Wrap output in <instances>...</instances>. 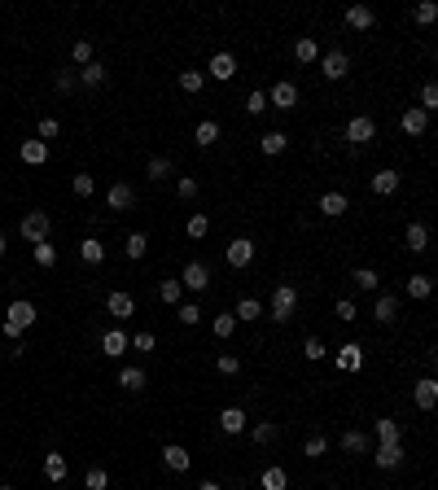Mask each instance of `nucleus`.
Wrapping results in <instances>:
<instances>
[{
  "mask_svg": "<svg viewBox=\"0 0 438 490\" xmlns=\"http://www.w3.org/2000/svg\"><path fill=\"white\" fill-rule=\"evenodd\" d=\"M175 193H180L184 201H188V197H197V180H193V175H180V180H175Z\"/></svg>",
  "mask_w": 438,
  "mask_h": 490,
  "instance_id": "nucleus-57",
  "label": "nucleus"
},
{
  "mask_svg": "<svg viewBox=\"0 0 438 490\" xmlns=\"http://www.w3.org/2000/svg\"><path fill=\"white\" fill-rule=\"evenodd\" d=\"M206 232H210V219H206V214H188V236H193V241H202Z\"/></svg>",
  "mask_w": 438,
  "mask_h": 490,
  "instance_id": "nucleus-46",
  "label": "nucleus"
},
{
  "mask_svg": "<svg viewBox=\"0 0 438 490\" xmlns=\"http://www.w3.org/2000/svg\"><path fill=\"white\" fill-rule=\"evenodd\" d=\"M417 110H425V114L438 110V88H434V83H425V88H421V105H417Z\"/></svg>",
  "mask_w": 438,
  "mask_h": 490,
  "instance_id": "nucleus-53",
  "label": "nucleus"
},
{
  "mask_svg": "<svg viewBox=\"0 0 438 490\" xmlns=\"http://www.w3.org/2000/svg\"><path fill=\"white\" fill-rule=\"evenodd\" d=\"M35 263H40V267H53V263H57V249H53L49 241H40V245H35Z\"/></svg>",
  "mask_w": 438,
  "mask_h": 490,
  "instance_id": "nucleus-54",
  "label": "nucleus"
},
{
  "mask_svg": "<svg viewBox=\"0 0 438 490\" xmlns=\"http://www.w3.org/2000/svg\"><path fill=\"white\" fill-rule=\"evenodd\" d=\"M430 289H434L430 276H412V280H408V298H412V302H425V298H430Z\"/></svg>",
  "mask_w": 438,
  "mask_h": 490,
  "instance_id": "nucleus-39",
  "label": "nucleus"
},
{
  "mask_svg": "<svg viewBox=\"0 0 438 490\" xmlns=\"http://www.w3.org/2000/svg\"><path fill=\"white\" fill-rule=\"evenodd\" d=\"M158 298H162V302H167V307H180V298H184V285L180 280H158Z\"/></svg>",
  "mask_w": 438,
  "mask_h": 490,
  "instance_id": "nucleus-31",
  "label": "nucleus"
},
{
  "mask_svg": "<svg viewBox=\"0 0 438 490\" xmlns=\"http://www.w3.org/2000/svg\"><path fill=\"white\" fill-rule=\"evenodd\" d=\"M267 110V92L263 88H254L250 97H245V114H263Z\"/></svg>",
  "mask_w": 438,
  "mask_h": 490,
  "instance_id": "nucleus-48",
  "label": "nucleus"
},
{
  "mask_svg": "<svg viewBox=\"0 0 438 490\" xmlns=\"http://www.w3.org/2000/svg\"><path fill=\"white\" fill-rule=\"evenodd\" d=\"M0 490H14V486H0Z\"/></svg>",
  "mask_w": 438,
  "mask_h": 490,
  "instance_id": "nucleus-63",
  "label": "nucleus"
},
{
  "mask_svg": "<svg viewBox=\"0 0 438 490\" xmlns=\"http://www.w3.org/2000/svg\"><path fill=\"white\" fill-rule=\"evenodd\" d=\"M333 364H338V372H360V368H364V346L360 342H347L333 355Z\"/></svg>",
  "mask_w": 438,
  "mask_h": 490,
  "instance_id": "nucleus-10",
  "label": "nucleus"
},
{
  "mask_svg": "<svg viewBox=\"0 0 438 490\" xmlns=\"http://www.w3.org/2000/svg\"><path fill=\"white\" fill-rule=\"evenodd\" d=\"M351 280L360 285V289H369V293H377V285H382V276H377L373 267H355V271H351Z\"/></svg>",
  "mask_w": 438,
  "mask_h": 490,
  "instance_id": "nucleus-38",
  "label": "nucleus"
},
{
  "mask_svg": "<svg viewBox=\"0 0 438 490\" xmlns=\"http://www.w3.org/2000/svg\"><path fill=\"white\" fill-rule=\"evenodd\" d=\"M210 333H215V337H232V333H237V315H232V311L215 315V320H210Z\"/></svg>",
  "mask_w": 438,
  "mask_h": 490,
  "instance_id": "nucleus-37",
  "label": "nucleus"
},
{
  "mask_svg": "<svg viewBox=\"0 0 438 490\" xmlns=\"http://www.w3.org/2000/svg\"><path fill=\"white\" fill-rule=\"evenodd\" d=\"M347 70H351V57L342 53V49H333V53H325V57H320V75H325L329 83L347 79Z\"/></svg>",
  "mask_w": 438,
  "mask_h": 490,
  "instance_id": "nucleus-5",
  "label": "nucleus"
},
{
  "mask_svg": "<svg viewBox=\"0 0 438 490\" xmlns=\"http://www.w3.org/2000/svg\"><path fill=\"white\" fill-rule=\"evenodd\" d=\"M202 83H206V70H180V88L184 92H202Z\"/></svg>",
  "mask_w": 438,
  "mask_h": 490,
  "instance_id": "nucleus-41",
  "label": "nucleus"
},
{
  "mask_svg": "<svg viewBox=\"0 0 438 490\" xmlns=\"http://www.w3.org/2000/svg\"><path fill=\"white\" fill-rule=\"evenodd\" d=\"M325 451H329V438H320V434H311V438L303 442V456H307V460H320Z\"/></svg>",
  "mask_w": 438,
  "mask_h": 490,
  "instance_id": "nucleus-40",
  "label": "nucleus"
},
{
  "mask_svg": "<svg viewBox=\"0 0 438 490\" xmlns=\"http://www.w3.org/2000/svg\"><path fill=\"white\" fill-rule=\"evenodd\" d=\"M162 464H167L171 473H188V464H193V456H188V451L180 447V442H167V447H162Z\"/></svg>",
  "mask_w": 438,
  "mask_h": 490,
  "instance_id": "nucleus-14",
  "label": "nucleus"
},
{
  "mask_svg": "<svg viewBox=\"0 0 438 490\" xmlns=\"http://www.w3.org/2000/svg\"><path fill=\"white\" fill-rule=\"evenodd\" d=\"M245 425H250V416H245L241 408H223L219 412V429H223V434L237 438V434H245Z\"/></svg>",
  "mask_w": 438,
  "mask_h": 490,
  "instance_id": "nucleus-18",
  "label": "nucleus"
},
{
  "mask_svg": "<svg viewBox=\"0 0 438 490\" xmlns=\"http://www.w3.org/2000/svg\"><path fill=\"white\" fill-rule=\"evenodd\" d=\"M223 258H228V267H237V271L250 267V263H254V241H250V236H232L228 249H223Z\"/></svg>",
  "mask_w": 438,
  "mask_h": 490,
  "instance_id": "nucleus-4",
  "label": "nucleus"
},
{
  "mask_svg": "<svg viewBox=\"0 0 438 490\" xmlns=\"http://www.w3.org/2000/svg\"><path fill=\"white\" fill-rule=\"evenodd\" d=\"M373 315H377V324H395V320H399V298L382 293V298H377V307H373Z\"/></svg>",
  "mask_w": 438,
  "mask_h": 490,
  "instance_id": "nucleus-23",
  "label": "nucleus"
},
{
  "mask_svg": "<svg viewBox=\"0 0 438 490\" xmlns=\"http://www.w3.org/2000/svg\"><path fill=\"white\" fill-rule=\"evenodd\" d=\"M408 249H412V254H425V249H430V228L417 223V219L408 223Z\"/></svg>",
  "mask_w": 438,
  "mask_h": 490,
  "instance_id": "nucleus-24",
  "label": "nucleus"
},
{
  "mask_svg": "<svg viewBox=\"0 0 438 490\" xmlns=\"http://www.w3.org/2000/svg\"><path fill=\"white\" fill-rule=\"evenodd\" d=\"M105 486H110V473L105 469H88L84 473V490H105Z\"/></svg>",
  "mask_w": 438,
  "mask_h": 490,
  "instance_id": "nucleus-45",
  "label": "nucleus"
},
{
  "mask_svg": "<svg viewBox=\"0 0 438 490\" xmlns=\"http://www.w3.org/2000/svg\"><path fill=\"white\" fill-rule=\"evenodd\" d=\"M79 88V79L70 75V70H62V75H57V92H75Z\"/></svg>",
  "mask_w": 438,
  "mask_h": 490,
  "instance_id": "nucleus-60",
  "label": "nucleus"
},
{
  "mask_svg": "<svg viewBox=\"0 0 438 490\" xmlns=\"http://www.w3.org/2000/svg\"><path fill=\"white\" fill-rule=\"evenodd\" d=\"M153 346H158V342H153V333H136V337L127 342V350H153Z\"/></svg>",
  "mask_w": 438,
  "mask_h": 490,
  "instance_id": "nucleus-59",
  "label": "nucleus"
},
{
  "mask_svg": "<svg viewBox=\"0 0 438 490\" xmlns=\"http://www.w3.org/2000/svg\"><path fill=\"white\" fill-rule=\"evenodd\" d=\"M75 79L84 83V88H101V83H105V66H101V62H88V66L79 70Z\"/></svg>",
  "mask_w": 438,
  "mask_h": 490,
  "instance_id": "nucleus-33",
  "label": "nucleus"
},
{
  "mask_svg": "<svg viewBox=\"0 0 438 490\" xmlns=\"http://www.w3.org/2000/svg\"><path fill=\"white\" fill-rule=\"evenodd\" d=\"M123 254H127V258H145V254H149V236H145V232H132V236L123 241Z\"/></svg>",
  "mask_w": 438,
  "mask_h": 490,
  "instance_id": "nucleus-35",
  "label": "nucleus"
},
{
  "mask_svg": "<svg viewBox=\"0 0 438 490\" xmlns=\"http://www.w3.org/2000/svg\"><path fill=\"white\" fill-rule=\"evenodd\" d=\"M127 342H132V337H127L123 328L101 333V355H105V359H123V355H127Z\"/></svg>",
  "mask_w": 438,
  "mask_h": 490,
  "instance_id": "nucleus-11",
  "label": "nucleus"
},
{
  "mask_svg": "<svg viewBox=\"0 0 438 490\" xmlns=\"http://www.w3.org/2000/svg\"><path fill=\"white\" fill-rule=\"evenodd\" d=\"M0 254H5V232H0Z\"/></svg>",
  "mask_w": 438,
  "mask_h": 490,
  "instance_id": "nucleus-62",
  "label": "nucleus"
},
{
  "mask_svg": "<svg viewBox=\"0 0 438 490\" xmlns=\"http://www.w3.org/2000/svg\"><path fill=\"white\" fill-rule=\"evenodd\" d=\"M105 311H110L114 320H132L136 315V298L127 289H114V293H105Z\"/></svg>",
  "mask_w": 438,
  "mask_h": 490,
  "instance_id": "nucleus-7",
  "label": "nucleus"
},
{
  "mask_svg": "<svg viewBox=\"0 0 438 490\" xmlns=\"http://www.w3.org/2000/svg\"><path fill=\"white\" fill-rule=\"evenodd\" d=\"M250 434H254V442H272V438H276V425H272V421H259Z\"/></svg>",
  "mask_w": 438,
  "mask_h": 490,
  "instance_id": "nucleus-58",
  "label": "nucleus"
},
{
  "mask_svg": "<svg viewBox=\"0 0 438 490\" xmlns=\"http://www.w3.org/2000/svg\"><path fill=\"white\" fill-rule=\"evenodd\" d=\"M18 158L27 162V166H44V162H49V145H44V140H22Z\"/></svg>",
  "mask_w": 438,
  "mask_h": 490,
  "instance_id": "nucleus-20",
  "label": "nucleus"
},
{
  "mask_svg": "<svg viewBox=\"0 0 438 490\" xmlns=\"http://www.w3.org/2000/svg\"><path fill=\"white\" fill-rule=\"evenodd\" d=\"M399 438H404L399 421H377V442H399Z\"/></svg>",
  "mask_w": 438,
  "mask_h": 490,
  "instance_id": "nucleus-43",
  "label": "nucleus"
},
{
  "mask_svg": "<svg viewBox=\"0 0 438 490\" xmlns=\"http://www.w3.org/2000/svg\"><path fill=\"white\" fill-rule=\"evenodd\" d=\"M215 368H219L223 377H237V372H241V359H237V355H219V359H215Z\"/></svg>",
  "mask_w": 438,
  "mask_h": 490,
  "instance_id": "nucleus-55",
  "label": "nucleus"
},
{
  "mask_svg": "<svg viewBox=\"0 0 438 490\" xmlns=\"http://www.w3.org/2000/svg\"><path fill=\"white\" fill-rule=\"evenodd\" d=\"M79 258L92 263V267H101V263H105V245L97 241V236H84V241H79Z\"/></svg>",
  "mask_w": 438,
  "mask_h": 490,
  "instance_id": "nucleus-28",
  "label": "nucleus"
},
{
  "mask_svg": "<svg viewBox=\"0 0 438 490\" xmlns=\"http://www.w3.org/2000/svg\"><path fill=\"white\" fill-rule=\"evenodd\" d=\"M285 145H289V136H285V131H263V136H259V149H263L267 158L285 153Z\"/></svg>",
  "mask_w": 438,
  "mask_h": 490,
  "instance_id": "nucleus-27",
  "label": "nucleus"
},
{
  "mask_svg": "<svg viewBox=\"0 0 438 490\" xmlns=\"http://www.w3.org/2000/svg\"><path fill=\"white\" fill-rule=\"evenodd\" d=\"M303 355L316 364V359H325V355H329V346H325L320 337H307V342H303Z\"/></svg>",
  "mask_w": 438,
  "mask_h": 490,
  "instance_id": "nucleus-47",
  "label": "nucleus"
},
{
  "mask_svg": "<svg viewBox=\"0 0 438 490\" xmlns=\"http://www.w3.org/2000/svg\"><path fill=\"white\" fill-rule=\"evenodd\" d=\"M197 490H223L219 482H202V486H197Z\"/></svg>",
  "mask_w": 438,
  "mask_h": 490,
  "instance_id": "nucleus-61",
  "label": "nucleus"
},
{
  "mask_svg": "<svg viewBox=\"0 0 438 490\" xmlns=\"http://www.w3.org/2000/svg\"><path fill=\"white\" fill-rule=\"evenodd\" d=\"M70 57H75L79 66H88V62H92V44H88V40H75V44H70Z\"/></svg>",
  "mask_w": 438,
  "mask_h": 490,
  "instance_id": "nucleus-52",
  "label": "nucleus"
},
{
  "mask_svg": "<svg viewBox=\"0 0 438 490\" xmlns=\"http://www.w3.org/2000/svg\"><path fill=\"white\" fill-rule=\"evenodd\" d=\"M57 136H62V123H57V118H40V140H44V145L57 140Z\"/></svg>",
  "mask_w": 438,
  "mask_h": 490,
  "instance_id": "nucleus-49",
  "label": "nucleus"
},
{
  "mask_svg": "<svg viewBox=\"0 0 438 490\" xmlns=\"http://www.w3.org/2000/svg\"><path fill=\"white\" fill-rule=\"evenodd\" d=\"M232 315H237V324H254V320L263 315V302H259V298H241Z\"/></svg>",
  "mask_w": 438,
  "mask_h": 490,
  "instance_id": "nucleus-26",
  "label": "nucleus"
},
{
  "mask_svg": "<svg viewBox=\"0 0 438 490\" xmlns=\"http://www.w3.org/2000/svg\"><path fill=\"white\" fill-rule=\"evenodd\" d=\"M399 184H404V175L390 171V166L373 175V193H377V197H395V193H399Z\"/></svg>",
  "mask_w": 438,
  "mask_h": 490,
  "instance_id": "nucleus-17",
  "label": "nucleus"
},
{
  "mask_svg": "<svg viewBox=\"0 0 438 490\" xmlns=\"http://www.w3.org/2000/svg\"><path fill=\"white\" fill-rule=\"evenodd\" d=\"M49 228H53V219L44 210H27V214H22V236H27L31 245L49 241Z\"/></svg>",
  "mask_w": 438,
  "mask_h": 490,
  "instance_id": "nucleus-3",
  "label": "nucleus"
},
{
  "mask_svg": "<svg viewBox=\"0 0 438 490\" xmlns=\"http://www.w3.org/2000/svg\"><path fill=\"white\" fill-rule=\"evenodd\" d=\"M294 57H298L303 66H311V62H320V44L311 40V35H303L298 44H294Z\"/></svg>",
  "mask_w": 438,
  "mask_h": 490,
  "instance_id": "nucleus-30",
  "label": "nucleus"
},
{
  "mask_svg": "<svg viewBox=\"0 0 438 490\" xmlns=\"http://www.w3.org/2000/svg\"><path fill=\"white\" fill-rule=\"evenodd\" d=\"M399 127H404L408 136H421V131L430 127V114H425V110H417V105H408V110H404V118H399Z\"/></svg>",
  "mask_w": 438,
  "mask_h": 490,
  "instance_id": "nucleus-21",
  "label": "nucleus"
},
{
  "mask_svg": "<svg viewBox=\"0 0 438 490\" xmlns=\"http://www.w3.org/2000/svg\"><path fill=\"white\" fill-rule=\"evenodd\" d=\"M70 188H75V197H92V193H97V180H92L88 171H79L75 180H70Z\"/></svg>",
  "mask_w": 438,
  "mask_h": 490,
  "instance_id": "nucleus-42",
  "label": "nucleus"
},
{
  "mask_svg": "<svg viewBox=\"0 0 438 490\" xmlns=\"http://www.w3.org/2000/svg\"><path fill=\"white\" fill-rule=\"evenodd\" d=\"M412 18H417V22H421V27H430V22L438 18V9L430 5V0H421V5H417V9H412Z\"/></svg>",
  "mask_w": 438,
  "mask_h": 490,
  "instance_id": "nucleus-51",
  "label": "nucleus"
},
{
  "mask_svg": "<svg viewBox=\"0 0 438 490\" xmlns=\"http://www.w3.org/2000/svg\"><path fill=\"white\" fill-rule=\"evenodd\" d=\"M259 490H289V473L281 464H272V469L259 473Z\"/></svg>",
  "mask_w": 438,
  "mask_h": 490,
  "instance_id": "nucleus-22",
  "label": "nucleus"
},
{
  "mask_svg": "<svg viewBox=\"0 0 438 490\" xmlns=\"http://www.w3.org/2000/svg\"><path fill=\"white\" fill-rule=\"evenodd\" d=\"M338 320H342V324H355V320H360V307H355L351 298H342V302H338Z\"/></svg>",
  "mask_w": 438,
  "mask_h": 490,
  "instance_id": "nucleus-50",
  "label": "nucleus"
},
{
  "mask_svg": "<svg viewBox=\"0 0 438 490\" xmlns=\"http://www.w3.org/2000/svg\"><path fill=\"white\" fill-rule=\"evenodd\" d=\"M35 302H27V298H18V302H9V311H5V324H0V333H5L9 342H18L22 333H27L31 324H35Z\"/></svg>",
  "mask_w": 438,
  "mask_h": 490,
  "instance_id": "nucleus-1",
  "label": "nucleus"
},
{
  "mask_svg": "<svg viewBox=\"0 0 438 490\" xmlns=\"http://www.w3.org/2000/svg\"><path fill=\"white\" fill-rule=\"evenodd\" d=\"M175 315H180V324H188V328L202 324V307H197V302H180V311H175Z\"/></svg>",
  "mask_w": 438,
  "mask_h": 490,
  "instance_id": "nucleus-44",
  "label": "nucleus"
},
{
  "mask_svg": "<svg viewBox=\"0 0 438 490\" xmlns=\"http://www.w3.org/2000/svg\"><path fill=\"white\" fill-rule=\"evenodd\" d=\"M377 469H399L404 464V442H377Z\"/></svg>",
  "mask_w": 438,
  "mask_h": 490,
  "instance_id": "nucleus-12",
  "label": "nucleus"
},
{
  "mask_svg": "<svg viewBox=\"0 0 438 490\" xmlns=\"http://www.w3.org/2000/svg\"><path fill=\"white\" fill-rule=\"evenodd\" d=\"M180 285H184V289H193V293H202L206 289V285H210V267H206V263H184V271H180Z\"/></svg>",
  "mask_w": 438,
  "mask_h": 490,
  "instance_id": "nucleus-6",
  "label": "nucleus"
},
{
  "mask_svg": "<svg viewBox=\"0 0 438 490\" xmlns=\"http://www.w3.org/2000/svg\"><path fill=\"white\" fill-rule=\"evenodd\" d=\"M342 451H351V456H364V451H369V434H360V429H347V434H342Z\"/></svg>",
  "mask_w": 438,
  "mask_h": 490,
  "instance_id": "nucleus-32",
  "label": "nucleus"
},
{
  "mask_svg": "<svg viewBox=\"0 0 438 490\" xmlns=\"http://www.w3.org/2000/svg\"><path fill=\"white\" fill-rule=\"evenodd\" d=\"M294 307H298V289H294V285H276V289H272V320L285 324L294 315Z\"/></svg>",
  "mask_w": 438,
  "mask_h": 490,
  "instance_id": "nucleus-2",
  "label": "nucleus"
},
{
  "mask_svg": "<svg viewBox=\"0 0 438 490\" xmlns=\"http://www.w3.org/2000/svg\"><path fill=\"white\" fill-rule=\"evenodd\" d=\"M373 136H377V123H373L369 114H355L351 123H347V140H351V145H369Z\"/></svg>",
  "mask_w": 438,
  "mask_h": 490,
  "instance_id": "nucleus-9",
  "label": "nucleus"
},
{
  "mask_svg": "<svg viewBox=\"0 0 438 490\" xmlns=\"http://www.w3.org/2000/svg\"><path fill=\"white\" fill-rule=\"evenodd\" d=\"M412 399H417L421 412H430L434 403H438V381H434V377H421L417 386H412Z\"/></svg>",
  "mask_w": 438,
  "mask_h": 490,
  "instance_id": "nucleus-15",
  "label": "nucleus"
},
{
  "mask_svg": "<svg viewBox=\"0 0 438 490\" xmlns=\"http://www.w3.org/2000/svg\"><path fill=\"white\" fill-rule=\"evenodd\" d=\"M373 22H377V18H373L369 5H351V9H347V27H351V31H369Z\"/></svg>",
  "mask_w": 438,
  "mask_h": 490,
  "instance_id": "nucleus-25",
  "label": "nucleus"
},
{
  "mask_svg": "<svg viewBox=\"0 0 438 490\" xmlns=\"http://www.w3.org/2000/svg\"><path fill=\"white\" fill-rule=\"evenodd\" d=\"M193 140H197V145H215V140H219V123H215V118H202V123H197V131H193Z\"/></svg>",
  "mask_w": 438,
  "mask_h": 490,
  "instance_id": "nucleus-34",
  "label": "nucleus"
},
{
  "mask_svg": "<svg viewBox=\"0 0 438 490\" xmlns=\"http://www.w3.org/2000/svg\"><path fill=\"white\" fill-rule=\"evenodd\" d=\"M347 210H351V201H347V193H338V188L320 197V214H325V219H342Z\"/></svg>",
  "mask_w": 438,
  "mask_h": 490,
  "instance_id": "nucleus-19",
  "label": "nucleus"
},
{
  "mask_svg": "<svg viewBox=\"0 0 438 490\" xmlns=\"http://www.w3.org/2000/svg\"><path fill=\"white\" fill-rule=\"evenodd\" d=\"M132 201H136V188L123 184V180L110 184V193H105V206H110V210H132Z\"/></svg>",
  "mask_w": 438,
  "mask_h": 490,
  "instance_id": "nucleus-13",
  "label": "nucleus"
},
{
  "mask_svg": "<svg viewBox=\"0 0 438 490\" xmlns=\"http://www.w3.org/2000/svg\"><path fill=\"white\" fill-rule=\"evenodd\" d=\"M167 175H171L167 158H149V180H167Z\"/></svg>",
  "mask_w": 438,
  "mask_h": 490,
  "instance_id": "nucleus-56",
  "label": "nucleus"
},
{
  "mask_svg": "<svg viewBox=\"0 0 438 490\" xmlns=\"http://www.w3.org/2000/svg\"><path fill=\"white\" fill-rule=\"evenodd\" d=\"M267 105H272V110H294V105H298V88H294L289 79L272 83V92H267Z\"/></svg>",
  "mask_w": 438,
  "mask_h": 490,
  "instance_id": "nucleus-8",
  "label": "nucleus"
},
{
  "mask_svg": "<svg viewBox=\"0 0 438 490\" xmlns=\"http://www.w3.org/2000/svg\"><path fill=\"white\" fill-rule=\"evenodd\" d=\"M206 75L219 79V83H228L237 75V57L232 53H215V57H210V66H206Z\"/></svg>",
  "mask_w": 438,
  "mask_h": 490,
  "instance_id": "nucleus-16",
  "label": "nucleus"
},
{
  "mask_svg": "<svg viewBox=\"0 0 438 490\" xmlns=\"http://www.w3.org/2000/svg\"><path fill=\"white\" fill-rule=\"evenodd\" d=\"M44 477H49V482H66V456L62 451H49V456H44Z\"/></svg>",
  "mask_w": 438,
  "mask_h": 490,
  "instance_id": "nucleus-29",
  "label": "nucleus"
},
{
  "mask_svg": "<svg viewBox=\"0 0 438 490\" xmlns=\"http://www.w3.org/2000/svg\"><path fill=\"white\" fill-rule=\"evenodd\" d=\"M118 386L123 390H145V368H123V372H118Z\"/></svg>",
  "mask_w": 438,
  "mask_h": 490,
  "instance_id": "nucleus-36",
  "label": "nucleus"
}]
</instances>
